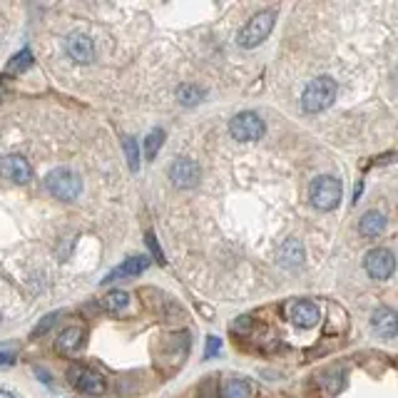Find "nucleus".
<instances>
[{
	"mask_svg": "<svg viewBox=\"0 0 398 398\" xmlns=\"http://www.w3.org/2000/svg\"><path fill=\"white\" fill-rule=\"evenodd\" d=\"M13 361H16L13 354H0V366H11Z\"/></svg>",
	"mask_w": 398,
	"mask_h": 398,
	"instance_id": "27",
	"label": "nucleus"
},
{
	"mask_svg": "<svg viewBox=\"0 0 398 398\" xmlns=\"http://www.w3.org/2000/svg\"><path fill=\"white\" fill-rule=\"evenodd\" d=\"M336 92H339L336 80L321 75V78L311 80V83L306 85L304 95H301V107H304L306 112H321L329 105H334Z\"/></svg>",
	"mask_w": 398,
	"mask_h": 398,
	"instance_id": "1",
	"label": "nucleus"
},
{
	"mask_svg": "<svg viewBox=\"0 0 398 398\" xmlns=\"http://www.w3.org/2000/svg\"><path fill=\"white\" fill-rule=\"evenodd\" d=\"M0 174L16 184H25V182H30L32 169L25 157H20V155H8V157L0 159Z\"/></svg>",
	"mask_w": 398,
	"mask_h": 398,
	"instance_id": "9",
	"label": "nucleus"
},
{
	"mask_svg": "<svg viewBox=\"0 0 398 398\" xmlns=\"http://www.w3.org/2000/svg\"><path fill=\"white\" fill-rule=\"evenodd\" d=\"M229 132L239 142H257L264 137V120L257 112H239L231 117Z\"/></svg>",
	"mask_w": 398,
	"mask_h": 398,
	"instance_id": "4",
	"label": "nucleus"
},
{
	"mask_svg": "<svg viewBox=\"0 0 398 398\" xmlns=\"http://www.w3.org/2000/svg\"><path fill=\"white\" fill-rule=\"evenodd\" d=\"M371 326L383 336V339H393V336H396V329H398L396 311H393V309H378V311H373Z\"/></svg>",
	"mask_w": 398,
	"mask_h": 398,
	"instance_id": "12",
	"label": "nucleus"
},
{
	"mask_svg": "<svg viewBox=\"0 0 398 398\" xmlns=\"http://www.w3.org/2000/svg\"><path fill=\"white\" fill-rule=\"evenodd\" d=\"M291 321L296 326H304V329H309V326H314L316 321H319V306L311 304V301H296V304L291 306Z\"/></svg>",
	"mask_w": 398,
	"mask_h": 398,
	"instance_id": "13",
	"label": "nucleus"
},
{
	"mask_svg": "<svg viewBox=\"0 0 398 398\" xmlns=\"http://www.w3.org/2000/svg\"><path fill=\"white\" fill-rule=\"evenodd\" d=\"M219 349H222V341L217 339V336H210V339H207L205 358H212V356H217V354H219Z\"/></svg>",
	"mask_w": 398,
	"mask_h": 398,
	"instance_id": "24",
	"label": "nucleus"
},
{
	"mask_svg": "<svg viewBox=\"0 0 398 398\" xmlns=\"http://www.w3.org/2000/svg\"><path fill=\"white\" fill-rule=\"evenodd\" d=\"M68 378L78 391L90 393V396H100V393H105V378L100 376V373L90 371V368H70Z\"/></svg>",
	"mask_w": 398,
	"mask_h": 398,
	"instance_id": "7",
	"label": "nucleus"
},
{
	"mask_svg": "<svg viewBox=\"0 0 398 398\" xmlns=\"http://www.w3.org/2000/svg\"><path fill=\"white\" fill-rule=\"evenodd\" d=\"M0 321H3V314H0Z\"/></svg>",
	"mask_w": 398,
	"mask_h": 398,
	"instance_id": "29",
	"label": "nucleus"
},
{
	"mask_svg": "<svg viewBox=\"0 0 398 398\" xmlns=\"http://www.w3.org/2000/svg\"><path fill=\"white\" fill-rule=\"evenodd\" d=\"M32 65V55H30V50H20V53L16 55V58L8 63V68H6V73L8 75H18V73H23V70H28Z\"/></svg>",
	"mask_w": 398,
	"mask_h": 398,
	"instance_id": "21",
	"label": "nucleus"
},
{
	"mask_svg": "<svg viewBox=\"0 0 398 398\" xmlns=\"http://www.w3.org/2000/svg\"><path fill=\"white\" fill-rule=\"evenodd\" d=\"M272 28H274V13L272 11L259 13V16H254L252 20L241 28V32H239L236 40H239L241 47H257L259 42L267 40L269 32H272Z\"/></svg>",
	"mask_w": 398,
	"mask_h": 398,
	"instance_id": "5",
	"label": "nucleus"
},
{
	"mask_svg": "<svg viewBox=\"0 0 398 398\" xmlns=\"http://www.w3.org/2000/svg\"><path fill=\"white\" fill-rule=\"evenodd\" d=\"M83 339H85V331L80 329V326H68V329L60 331L58 349H60V351H65V354H73V351H78V349H80Z\"/></svg>",
	"mask_w": 398,
	"mask_h": 398,
	"instance_id": "15",
	"label": "nucleus"
},
{
	"mask_svg": "<svg viewBox=\"0 0 398 398\" xmlns=\"http://www.w3.org/2000/svg\"><path fill=\"white\" fill-rule=\"evenodd\" d=\"M383 229H386V217L381 212H366L358 222V231L363 236H378Z\"/></svg>",
	"mask_w": 398,
	"mask_h": 398,
	"instance_id": "16",
	"label": "nucleus"
},
{
	"mask_svg": "<svg viewBox=\"0 0 398 398\" xmlns=\"http://www.w3.org/2000/svg\"><path fill=\"white\" fill-rule=\"evenodd\" d=\"M147 246L152 249V254H155V257H157V262H162V264H164L162 249H159V244H157V239H155V234H152V231H147Z\"/></svg>",
	"mask_w": 398,
	"mask_h": 398,
	"instance_id": "25",
	"label": "nucleus"
},
{
	"mask_svg": "<svg viewBox=\"0 0 398 398\" xmlns=\"http://www.w3.org/2000/svg\"><path fill=\"white\" fill-rule=\"evenodd\" d=\"M304 262V244L298 239H287L282 244V249H279V264L282 267H298V264Z\"/></svg>",
	"mask_w": 398,
	"mask_h": 398,
	"instance_id": "14",
	"label": "nucleus"
},
{
	"mask_svg": "<svg viewBox=\"0 0 398 398\" xmlns=\"http://www.w3.org/2000/svg\"><path fill=\"white\" fill-rule=\"evenodd\" d=\"M393 267H396V259H393V254L388 252V249H371V252L366 254V259H363L366 274L371 279H378V282L391 277Z\"/></svg>",
	"mask_w": 398,
	"mask_h": 398,
	"instance_id": "6",
	"label": "nucleus"
},
{
	"mask_svg": "<svg viewBox=\"0 0 398 398\" xmlns=\"http://www.w3.org/2000/svg\"><path fill=\"white\" fill-rule=\"evenodd\" d=\"M177 97L182 105H197L199 100L205 97V90L197 88V85H182V88L177 90Z\"/></svg>",
	"mask_w": 398,
	"mask_h": 398,
	"instance_id": "20",
	"label": "nucleus"
},
{
	"mask_svg": "<svg viewBox=\"0 0 398 398\" xmlns=\"http://www.w3.org/2000/svg\"><path fill=\"white\" fill-rule=\"evenodd\" d=\"M0 398H13L11 391H0Z\"/></svg>",
	"mask_w": 398,
	"mask_h": 398,
	"instance_id": "28",
	"label": "nucleus"
},
{
	"mask_svg": "<svg viewBox=\"0 0 398 398\" xmlns=\"http://www.w3.org/2000/svg\"><path fill=\"white\" fill-rule=\"evenodd\" d=\"M0 97H3V92H0Z\"/></svg>",
	"mask_w": 398,
	"mask_h": 398,
	"instance_id": "30",
	"label": "nucleus"
},
{
	"mask_svg": "<svg viewBox=\"0 0 398 398\" xmlns=\"http://www.w3.org/2000/svg\"><path fill=\"white\" fill-rule=\"evenodd\" d=\"M222 398H252V386L244 378H231L224 386V393Z\"/></svg>",
	"mask_w": 398,
	"mask_h": 398,
	"instance_id": "18",
	"label": "nucleus"
},
{
	"mask_svg": "<svg viewBox=\"0 0 398 398\" xmlns=\"http://www.w3.org/2000/svg\"><path fill=\"white\" fill-rule=\"evenodd\" d=\"M55 319H58V314H47L45 319H42L40 324H37L35 329H32V339H37V336H42V334H45V331L55 324Z\"/></svg>",
	"mask_w": 398,
	"mask_h": 398,
	"instance_id": "23",
	"label": "nucleus"
},
{
	"mask_svg": "<svg viewBox=\"0 0 398 398\" xmlns=\"http://www.w3.org/2000/svg\"><path fill=\"white\" fill-rule=\"evenodd\" d=\"M122 147H125V155H127V162H130V169H132V172H137V169H140V147H137L135 137H125Z\"/></svg>",
	"mask_w": 398,
	"mask_h": 398,
	"instance_id": "22",
	"label": "nucleus"
},
{
	"mask_svg": "<svg viewBox=\"0 0 398 398\" xmlns=\"http://www.w3.org/2000/svg\"><path fill=\"white\" fill-rule=\"evenodd\" d=\"M65 50H68V55L75 60V63L88 65L95 60V45L85 32H73V35L65 40Z\"/></svg>",
	"mask_w": 398,
	"mask_h": 398,
	"instance_id": "10",
	"label": "nucleus"
},
{
	"mask_svg": "<svg viewBox=\"0 0 398 398\" xmlns=\"http://www.w3.org/2000/svg\"><path fill=\"white\" fill-rule=\"evenodd\" d=\"M127 304H130V296H127V291H110L105 298H102V309L110 311V314H120V311L127 309Z\"/></svg>",
	"mask_w": 398,
	"mask_h": 398,
	"instance_id": "17",
	"label": "nucleus"
},
{
	"mask_svg": "<svg viewBox=\"0 0 398 398\" xmlns=\"http://www.w3.org/2000/svg\"><path fill=\"white\" fill-rule=\"evenodd\" d=\"M212 388H215V381H205V386H202V396H215V393H212Z\"/></svg>",
	"mask_w": 398,
	"mask_h": 398,
	"instance_id": "26",
	"label": "nucleus"
},
{
	"mask_svg": "<svg viewBox=\"0 0 398 398\" xmlns=\"http://www.w3.org/2000/svg\"><path fill=\"white\" fill-rule=\"evenodd\" d=\"M162 142H164V130H152V132H150V135L145 137V157L147 159L157 157Z\"/></svg>",
	"mask_w": 398,
	"mask_h": 398,
	"instance_id": "19",
	"label": "nucleus"
},
{
	"mask_svg": "<svg viewBox=\"0 0 398 398\" xmlns=\"http://www.w3.org/2000/svg\"><path fill=\"white\" fill-rule=\"evenodd\" d=\"M169 179H172L174 187L189 189L199 182V164L194 159H174L172 167H169Z\"/></svg>",
	"mask_w": 398,
	"mask_h": 398,
	"instance_id": "8",
	"label": "nucleus"
},
{
	"mask_svg": "<svg viewBox=\"0 0 398 398\" xmlns=\"http://www.w3.org/2000/svg\"><path fill=\"white\" fill-rule=\"evenodd\" d=\"M147 267H150V259L147 257H130L122 267L112 269V272L102 279V284H110V282H115V279H125V277H140L142 272H147Z\"/></svg>",
	"mask_w": 398,
	"mask_h": 398,
	"instance_id": "11",
	"label": "nucleus"
},
{
	"mask_svg": "<svg viewBox=\"0 0 398 398\" xmlns=\"http://www.w3.org/2000/svg\"><path fill=\"white\" fill-rule=\"evenodd\" d=\"M309 199L319 212L336 210L341 202V182L336 177H331V174H321V177H316L311 182Z\"/></svg>",
	"mask_w": 398,
	"mask_h": 398,
	"instance_id": "2",
	"label": "nucleus"
},
{
	"mask_svg": "<svg viewBox=\"0 0 398 398\" xmlns=\"http://www.w3.org/2000/svg\"><path fill=\"white\" fill-rule=\"evenodd\" d=\"M45 189L53 194L55 199H63V202H73L83 192V182L80 177L68 167L53 169V172L45 177Z\"/></svg>",
	"mask_w": 398,
	"mask_h": 398,
	"instance_id": "3",
	"label": "nucleus"
}]
</instances>
